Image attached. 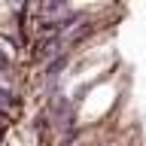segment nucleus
I'll list each match as a JSON object with an SVG mask.
<instances>
[{
  "label": "nucleus",
  "mask_w": 146,
  "mask_h": 146,
  "mask_svg": "<svg viewBox=\"0 0 146 146\" xmlns=\"http://www.w3.org/2000/svg\"><path fill=\"white\" fill-rule=\"evenodd\" d=\"M18 113H21V98H12L6 91H0V119H3L6 125H12L18 119Z\"/></svg>",
  "instance_id": "nucleus-1"
},
{
  "label": "nucleus",
  "mask_w": 146,
  "mask_h": 146,
  "mask_svg": "<svg viewBox=\"0 0 146 146\" xmlns=\"http://www.w3.org/2000/svg\"><path fill=\"white\" fill-rule=\"evenodd\" d=\"M9 128H12V125H6V122L0 119V146L6 143V134H9Z\"/></svg>",
  "instance_id": "nucleus-2"
}]
</instances>
